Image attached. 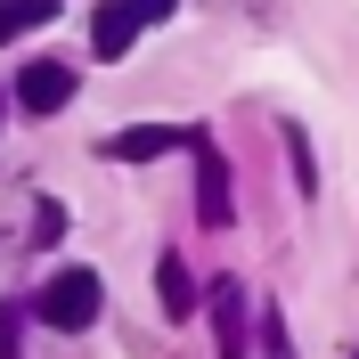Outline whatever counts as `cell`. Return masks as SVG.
Segmentation results:
<instances>
[{
  "mask_svg": "<svg viewBox=\"0 0 359 359\" xmlns=\"http://www.w3.org/2000/svg\"><path fill=\"white\" fill-rule=\"evenodd\" d=\"M98 302H107L98 269H57V278L41 286V302H33V311H41L49 327H57V335H82L90 318H98Z\"/></svg>",
  "mask_w": 359,
  "mask_h": 359,
  "instance_id": "1",
  "label": "cell"
},
{
  "mask_svg": "<svg viewBox=\"0 0 359 359\" xmlns=\"http://www.w3.org/2000/svg\"><path fill=\"white\" fill-rule=\"evenodd\" d=\"M188 147H196V212H204V229H229L237 221V204H229V156L204 131H188Z\"/></svg>",
  "mask_w": 359,
  "mask_h": 359,
  "instance_id": "2",
  "label": "cell"
},
{
  "mask_svg": "<svg viewBox=\"0 0 359 359\" xmlns=\"http://www.w3.org/2000/svg\"><path fill=\"white\" fill-rule=\"evenodd\" d=\"M66 98H74V66L66 57H33V66L17 74V107L25 114H57Z\"/></svg>",
  "mask_w": 359,
  "mask_h": 359,
  "instance_id": "3",
  "label": "cell"
},
{
  "mask_svg": "<svg viewBox=\"0 0 359 359\" xmlns=\"http://www.w3.org/2000/svg\"><path fill=\"white\" fill-rule=\"evenodd\" d=\"M163 147H188V131H172V123H139V131H114L107 139L114 163H147V156H163Z\"/></svg>",
  "mask_w": 359,
  "mask_h": 359,
  "instance_id": "4",
  "label": "cell"
},
{
  "mask_svg": "<svg viewBox=\"0 0 359 359\" xmlns=\"http://www.w3.org/2000/svg\"><path fill=\"white\" fill-rule=\"evenodd\" d=\"M156 302H163V318H196V278H188L180 253H163V262H156Z\"/></svg>",
  "mask_w": 359,
  "mask_h": 359,
  "instance_id": "5",
  "label": "cell"
},
{
  "mask_svg": "<svg viewBox=\"0 0 359 359\" xmlns=\"http://www.w3.org/2000/svg\"><path fill=\"white\" fill-rule=\"evenodd\" d=\"M131 41H139V17L123 8V0H107V8L90 17V49H98V57H123Z\"/></svg>",
  "mask_w": 359,
  "mask_h": 359,
  "instance_id": "6",
  "label": "cell"
},
{
  "mask_svg": "<svg viewBox=\"0 0 359 359\" xmlns=\"http://www.w3.org/2000/svg\"><path fill=\"white\" fill-rule=\"evenodd\" d=\"M212 318H221V359H245V343H237V318H245L237 278H221V286H212Z\"/></svg>",
  "mask_w": 359,
  "mask_h": 359,
  "instance_id": "7",
  "label": "cell"
},
{
  "mask_svg": "<svg viewBox=\"0 0 359 359\" xmlns=\"http://www.w3.org/2000/svg\"><path fill=\"white\" fill-rule=\"evenodd\" d=\"M57 17V0H0V41H17L25 25H49Z\"/></svg>",
  "mask_w": 359,
  "mask_h": 359,
  "instance_id": "8",
  "label": "cell"
},
{
  "mask_svg": "<svg viewBox=\"0 0 359 359\" xmlns=\"http://www.w3.org/2000/svg\"><path fill=\"white\" fill-rule=\"evenodd\" d=\"M286 156H294V188L311 196V188H318V163H311V139H302V131H286Z\"/></svg>",
  "mask_w": 359,
  "mask_h": 359,
  "instance_id": "9",
  "label": "cell"
},
{
  "mask_svg": "<svg viewBox=\"0 0 359 359\" xmlns=\"http://www.w3.org/2000/svg\"><path fill=\"white\" fill-rule=\"evenodd\" d=\"M262 359H294V343H286V318H278V311H262Z\"/></svg>",
  "mask_w": 359,
  "mask_h": 359,
  "instance_id": "10",
  "label": "cell"
},
{
  "mask_svg": "<svg viewBox=\"0 0 359 359\" xmlns=\"http://www.w3.org/2000/svg\"><path fill=\"white\" fill-rule=\"evenodd\" d=\"M57 229H66V212H57V204H41V212H33V237H41V245H57Z\"/></svg>",
  "mask_w": 359,
  "mask_h": 359,
  "instance_id": "11",
  "label": "cell"
},
{
  "mask_svg": "<svg viewBox=\"0 0 359 359\" xmlns=\"http://www.w3.org/2000/svg\"><path fill=\"white\" fill-rule=\"evenodd\" d=\"M123 8H131L139 25H163V17H172V8H180V0H123Z\"/></svg>",
  "mask_w": 359,
  "mask_h": 359,
  "instance_id": "12",
  "label": "cell"
},
{
  "mask_svg": "<svg viewBox=\"0 0 359 359\" xmlns=\"http://www.w3.org/2000/svg\"><path fill=\"white\" fill-rule=\"evenodd\" d=\"M0 359H17V311L0 302Z\"/></svg>",
  "mask_w": 359,
  "mask_h": 359,
  "instance_id": "13",
  "label": "cell"
},
{
  "mask_svg": "<svg viewBox=\"0 0 359 359\" xmlns=\"http://www.w3.org/2000/svg\"><path fill=\"white\" fill-rule=\"evenodd\" d=\"M0 107H8V98H0Z\"/></svg>",
  "mask_w": 359,
  "mask_h": 359,
  "instance_id": "14",
  "label": "cell"
}]
</instances>
